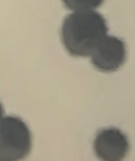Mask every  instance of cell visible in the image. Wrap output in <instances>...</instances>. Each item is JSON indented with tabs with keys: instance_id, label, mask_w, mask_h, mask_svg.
<instances>
[{
	"instance_id": "1",
	"label": "cell",
	"mask_w": 135,
	"mask_h": 161,
	"mask_svg": "<svg viewBox=\"0 0 135 161\" xmlns=\"http://www.w3.org/2000/svg\"><path fill=\"white\" fill-rule=\"evenodd\" d=\"M108 30L105 18L99 13L92 10L76 11L64 20L62 40L72 56L88 57L107 35Z\"/></svg>"
},
{
	"instance_id": "2",
	"label": "cell",
	"mask_w": 135,
	"mask_h": 161,
	"mask_svg": "<svg viewBox=\"0 0 135 161\" xmlns=\"http://www.w3.org/2000/svg\"><path fill=\"white\" fill-rule=\"evenodd\" d=\"M32 137L23 120L13 116L0 120V161H16L27 157L31 150Z\"/></svg>"
},
{
	"instance_id": "3",
	"label": "cell",
	"mask_w": 135,
	"mask_h": 161,
	"mask_svg": "<svg viewBox=\"0 0 135 161\" xmlns=\"http://www.w3.org/2000/svg\"><path fill=\"white\" fill-rule=\"evenodd\" d=\"M94 66L101 72H114L123 64L126 58L124 42L116 36L106 35L91 55Z\"/></svg>"
},
{
	"instance_id": "4",
	"label": "cell",
	"mask_w": 135,
	"mask_h": 161,
	"mask_svg": "<svg viewBox=\"0 0 135 161\" xmlns=\"http://www.w3.org/2000/svg\"><path fill=\"white\" fill-rule=\"evenodd\" d=\"M126 136L117 128H109L100 131L94 142L96 155L101 160L119 161L126 156L129 150Z\"/></svg>"
},
{
	"instance_id": "5",
	"label": "cell",
	"mask_w": 135,
	"mask_h": 161,
	"mask_svg": "<svg viewBox=\"0 0 135 161\" xmlns=\"http://www.w3.org/2000/svg\"><path fill=\"white\" fill-rule=\"evenodd\" d=\"M65 7L76 11L92 10L100 7L104 0H62Z\"/></svg>"
},
{
	"instance_id": "6",
	"label": "cell",
	"mask_w": 135,
	"mask_h": 161,
	"mask_svg": "<svg viewBox=\"0 0 135 161\" xmlns=\"http://www.w3.org/2000/svg\"><path fill=\"white\" fill-rule=\"evenodd\" d=\"M3 114H4V111H3V107L1 103H0V120H1L3 118Z\"/></svg>"
}]
</instances>
